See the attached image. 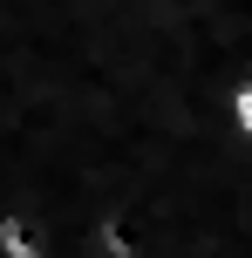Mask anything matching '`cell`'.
I'll return each mask as SVG.
<instances>
[{"mask_svg": "<svg viewBox=\"0 0 252 258\" xmlns=\"http://www.w3.org/2000/svg\"><path fill=\"white\" fill-rule=\"evenodd\" d=\"M218 122H225L232 143H245V150H252V68L225 82V95H218Z\"/></svg>", "mask_w": 252, "mask_h": 258, "instance_id": "cell-1", "label": "cell"}]
</instances>
